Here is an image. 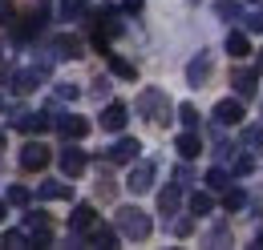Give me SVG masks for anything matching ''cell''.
Returning a JSON list of instances; mask_svg holds the SVG:
<instances>
[{
	"mask_svg": "<svg viewBox=\"0 0 263 250\" xmlns=\"http://www.w3.org/2000/svg\"><path fill=\"white\" fill-rule=\"evenodd\" d=\"M114 226H118V234H122V238H130V242L150 238V230H154L150 214H142L138 206H122V210H118V218H114Z\"/></svg>",
	"mask_w": 263,
	"mask_h": 250,
	"instance_id": "1",
	"label": "cell"
},
{
	"mask_svg": "<svg viewBox=\"0 0 263 250\" xmlns=\"http://www.w3.org/2000/svg\"><path fill=\"white\" fill-rule=\"evenodd\" d=\"M138 113H142L146 121H154V125H166L170 121V97H166L162 89H142V93H138Z\"/></svg>",
	"mask_w": 263,
	"mask_h": 250,
	"instance_id": "2",
	"label": "cell"
},
{
	"mask_svg": "<svg viewBox=\"0 0 263 250\" xmlns=\"http://www.w3.org/2000/svg\"><path fill=\"white\" fill-rule=\"evenodd\" d=\"M41 81H45V73H41L36 65L33 69H4V85H8L12 93H33Z\"/></svg>",
	"mask_w": 263,
	"mask_h": 250,
	"instance_id": "3",
	"label": "cell"
},
{
	"mask_svg": "<svg viewBox=\"0 0 263 250\" xmlns=\"http://www.w3.org/2000/svg\"><path fill=\"white\" fill-rule=\"evenodd\" d=\"M53 125H57V133H61L65 141H81V137L89 133V121H85V117H77V113H57Z\"/></svg>",
	"mask_w": 263,
	"mask_h": 250,
	"instance_id": "4",
	"label": "cell"
},
{
	"mask_svg": "<svg viewBox=\"0 0 263 250\" xmlns=\"http://www.w3.org/2000/svg\"><path fill=\"white\" fill-rule=\"evenodd\" d=\"M154 174H158L154 161H138L130 170V178H126V190H130V194H146V190L154 186Z\"/></svg>",
	"mask_w": 263,
	"mask_h": 250,
	"instance_id": "5",
	"label": "cell"
},
{
	"mask_svg": "<svg viewBox=\"0 0 263 250\" xmlns=\"http://www.w3.org/2000/svg\"><path fill=\"white\" fill-rule=\"evenodd\" d=\"M98 121H101V129H105V133H122V129H126V121H130V109H126L122 101H109V105L101 109Z\"/></svg>",
	"mask_w": 263,
	"mask_h": 250,
	"instance_id": "6",
	"label": "cell"
},
{
	"mask_svg": "<svg viewBox=\"0 0 263 250\" xmlns=\"http://www.w3.org/2000/svg\"><path fill=\"white\" fill-rule=\"evenodd\" d=\"M138 141L134 137H118L109 150H105V161H114V165H130V161H138Z\"/></svg>",
	"mask_w": 263,
	"mask_h": 250,
	"instance_id": "7",
	"label": "cell"
},
{
	"mask_svg": "<svg viewBox=\"0 0 263 250\" xmlns=\"http://www.w3.org/2000/svg\"><path fill=\"white\" fill-rule=\"evenodd\" d=\"M25 230H29V242L33 246H49L53 242V226L45 214H25Z\"/></svg>",
	"mask_w": 263,
	"mask_h": 250,
	"instance_id": "8",
	"label": "cell"
},
{
	"mask_svg": "<svg viewBox=\"0 0 263 250\" xmlns=\"http://www.w3.org/2000/svg\"><path fill=\"white\" fill-rule=\"evenodd\" d=\"M231 85H235V97H255V89H259V69H235L231 73Z\"/></svg>",
	"mask_w": 263,
	"mask_h": 250,
	"instance_id": "9",
	"label": "cell"
},
{
	"mask_svg": "<svg viewBox=\"0 0 263 250\" xmlns=\"http://www.w3.org/2000/svg\"><path fill=\"white\" fill-rule=\"evenodd\" d=\"M206 77H211V53H195L191 65H186V85H191V89H202Z\"/></svg>",
	"mask_w": 263,
	"mask_h": 250,
	"instance_id": "10",
	"label": "cell"
},
{
	"mask_svg": "<svg viewBox=\"0 0 263 250\" xmlns=\"http://www.w3.org/2000/svg\"><path fill=\"white\" fill-rule=\"evenodd\" d=\"M77 242H85V246H114V242H118V226H101V222H93L85 234H77Z\"/></svg>",
	"mask_w": 263,
	"mask_h": 250,
	"instance_id": "11",
	"label": "cell"
},
{
	"mask_svg": "<svg viewBox=\"0 0 263 250\" xmlns=\"http://www.w3.org/2000/svg\"><path fill=\"white\" fill-rule=\"evenodd\" d=\"M49 125H53L49 113H29V109L12 113V129H21V133H36V129H49Z\"/></svg>",
	"mask_w": 263,
	"mask_h": 250,
	"instance_id": "12",
	"label": "cell"
},
{
	"mask_svg": "<svg viewBox=\"0 0 263 250\" xmlns=\"http://www.w3.org/2000/svg\"><path fill=\"white\" fill-rule=\"evenodd\" d=\"M49 165V150L41 145V141H29L25 150H21V170H29V174H41Z\"/></svg>",
	"mask_w": 263,
	"mask_h": 250,
	"instance_id": "13",
	"label": "cell"
},
{
	"mask_svg": "<svg viewBox=\"0 0 263 250\" xmlns=\"http://www.w3.org/2000/svg\"><path fill=\"white\" fill-rule=\"evenodd\" d=\"M49 53H53L57 61H73V57H81V40H77L73 32H61V36L49 40Z\"/></svg>",
	"mask_w": 263,
	"mask_h": 250,
	"instance_id": "14",
	"label": "cell"
},
{
	"mask_svg": "<svg viewBox=\"0 0 263 250\" xmlns=\"http://www.w3.org/2000/svg\"><path fill=\"white\" fill-rule=\"evenodd\" d=\"M85 165H89L85 150H77V145L61 150V174H65V178H81V174H85Z\"/></svg>",
	"mask_w": 263,
	"mask_h": 250,
	"instance_id": "15",
	"label": "cell"
},
{
	"mask_svg": "<svg viewBox=\"0 0 263 250\" xmlns=\"http://www.w3.org/2000/svg\"><path fill=\"white\" fill-rule=\"evenodd\" d=\"M215 121L219 125H239L243 121V97H227L215 105Z\"/></svg>",
	"mask_w": 263,
	"mask_h": 250,
	"instance_id": "16",
	"label": "cell"
},
{
	"mask_svg": "<svg viewBox=\"0 0 263 250\" xmlns=\"http://www.w3.org/2000/svg\"><path fill=\"white\" fill-rule=\"evenodd\" d=\"M93 222H98L93 206H89V202H81V206H77V210L69 214V230H73V238H77V234H85V230H89Z\"/></svg>",
	"mask_w": 263,
	"mask_h": 250,
	"instance_id": "17",
	"label": "cell"
},
{
	"mask_svg": "<svg viewBox=\"0 0 263 250\" xmlns=\"http://www.w3.org/2000/svg\"><path fill=\"white\" fill-rule=\"evenodd\" d=\"M174 150H178V157H182V161H195V157L202 154V141H198V133H195V129H186V133H182V137L174 141Z\"/></svg>",
	"mask_w": 263,
	"mask_h": 250,
	"instance_id": "18",
	"label": "cell"
},
{
	"mask_svg": "<svg viewBox=\"0 0 263 250\" xmlns=\"http://www.w3.org/2000/svg\"><path fill=\"white\" fill-rule=\"evenodd\" d=\"M36 198H41V202H69V198H73V190H69L65 182H41Z\"/></svg>",
	"mask_w": 263,
	"mask_h": 250,
	"instance_id": "19",
	"label": "cell"
},
{
	"mask_svg": "<svg viewBox=\"0 0 263 250\" xmlns=\"http://www.w3.org/2000/svg\"><path fill=\"white\" fill-rule=\"evenodd\" d=\"M227 53L235 57V61H243V57H251V36L247 32H227Z\"/></svg>",
	"mask_w": 263,
	"mask_h": 250,
	"instance_id": "20",
	"label": "cell"
},
{
	"mask_svg": "<svg viewBox=\"0 0 263 250\" xmlns=\"http://www.w3.org/2000/svg\"><path fill=\"white\" fill-rule=\"evenodd\" d=\"M178 202H182V186H178V182H170V186L158 194V210H162V214H174V210H178Z\"/></svg>",
	"mask_w": 263,
	"mask_h": 250,
	"instance_id": "21",
	"label": "cell"
},
{
	"mask_svg": "<svg viewBox=\"0 0 263 250\" xmlns=\"http://www.w3.org/2000/svg\"><path fill=\"white\" fill-rule=\"evenodd\" d=\"M61 20H85V12H89V4L85 0H61Z\"/></svg>",
	"mask_w": 263,
	"mask_h": 250,
	"instance_id": "22",
	"label": "cell"
},
{
	"mask_svg": "<svg viewBox=\"0 0 263 250\" xmlns=\"http://www.w3.org/2000/svg\"><path fill=\"white\" fill-rule=\"evenodd\" d=\"M105 61H109V73L122 77V81H134V77H138V69H134L130 61H122V57H114V53H105Z\"/></svg>",
	"mask_w": 263,
	"mask_h": 250,
	"instance_id": "23",
	"label": "cell"
},
{
	"mask_svg": "<svg viewBox=\"0 0 263 250\" xmlns=\"http://www.w3.org/2000/svg\"><path fill=\"white\" fill-rule=\"evenodd\" d=\"M202 182H206V190H211V194H223V190L231 186V174H227V170H219V165H215V170H211V174H206Z\"/></svg>",
	"mask_w": 263,
	"mask_h": 250,
	"instance_id": "24",
	"label": "cell"
},
{
	"mask_svg": "<svg viewBox=\"0 0 263 250\" xmlns=\"http://www.w3.org/2000/svg\"><path fill=\"white\" fill-rule=\"evenodd\" d=\"M211 210H215L211 190H198V194H191V214H211Z\"/></svg>",
	"mask_w": 263,
	"mask_h": 250,
	"instance_id": "25",
	"label": "cell"
},
{
	"mask_svg": "<svg viewBox=\"0 0 263 250\" xmlns=\"http://www.w3.org/2000/svg\"><path fill=\"white\" fill-rule=\"evenodd\" d=\"M101 32H105V36H118V32H122V20H118V8H101Z\"/></svg>",
	"mask_w": 263,
	"mask_h": 250,
	"instance_id": "26",
	"label": "cell"
},
{
	"mask_svg": "<svg viewBox=\"0 0 263 250\" xmlns=\"http://www.w3.org/2000/svg\"><path fill=\"white\" fill-rule=\"evenodd\" d=\"M243 206H247V194H243V190H235V186L223 190V210L235 214V210H243Z\"/></svg>",
	"mask_w": 263,
	"mask_h": 250,
	"instance_id": "27",
	"label": "cell"
},
{
	"mask_svg": "<svg viewBox=\"0 0 263 250\" xmlns=\"http://www.w3.org/2000/svg\"><path fill=\"white\" fill-rule=\"evenodd\" d=\"M4 246H16V250L33 246V242H29V230H25V226H16V230H4Z\"/></svg>",
	"mask_w": 263,
	"mask_h": 250,
	"instance_id": "28",
	"label": "cell"
},
{
	"mask_svg": "<svg viewBox=\"0 0 263 250\" xmlns=\"http://www.w3.org/2000/svg\"><path fill=\"white\" fill-rule=\"evenodd\" d=\"M215 12H219L223 20H243V12H239L235 0H215Z\"/></svg>",
	"mask_w": 263,
	"mask_h": 250,
	"instance_id": "29",
	"label": "cell"
},
{
	"mask_svg": "<svg viewBox=\"0 0 263 250\" xmlns=\"http://www.w3.org/2000/svg\"><path fill=\"white\" fill-rule=\"evenodd\" d=\"M255 170V157L251 154H235L231 157V174H251Z\"/></svg>",
	"mask_w": 263,
	"mask_h": 250,
	"instance_id": "30",
	"label": "cell"
},
{
	"mask_svg": "<svg viewBox=\"0 0 263 250\" xmlns=\"http://www.w3.org/2000/svg\"><path fill=\"white\" fill-rule=\"evenodd\" d=\"M243 145H247V150H259V145H263V129H259V125L243 129Z\"/></svg>",
	"mask_w": 263,
	"mask_h": 250,
	"instance_id": "31",
	"label": "cell"
},
{
	"mask_svg": "<svg viewBox=\"0 0 263 250\" xmlns=\"http://www.w3.org/2000/svg\"><path fill=\"white\" fill-rule=\"evenodd\" d=\"M178 121L186 125V129H195V125H198V109H195V105H178Z\"/></svg>",
	"mask_w": 263,
	"mask_h": 250,
	"instance_id": "32",
	"label": "cell"
},
{
	"mask_svg": "<svg viewBox=\"0 0 263 250\" xmlns=\"http://www.w3.org/2000/svg\"><path fill=\"white\" fill-rule=\"evenodd\" d=\"M8 206H29V190L25 186H8Z\"/></svg>",
	"mask_w": 263,
	"mask_h": 250,
	"instance_id": "33",
	"label": "cell"
},
{
	"mask_svg": "<svg viewBox=\"0 0 263 250\" xmlns=\"http://www.w3.org/2000/svg\"><path fill=\"white\" fill-rule=\"evenodd\" d=\"M0 25H4V29H12V25H16V8H12L8 0H0Z\"/></svg>",
	"mask_w": 263,
	"mask_h": 250,
	"instance_id": "34",
	"label": "cell"
},
{
	"mask_svg": "<svg viewBox=\"0 0 263 250\" xmlns=\"http://www.w3.org/2000/svg\"><path fill=\"white\" fill-rule=\"evenodd\" d=\"M174 182H178V186L186 190L191 182H195V170H191V165H178V170H174Z\"/></svg>",
	"mask_w": 263,
	"mask_h": 250,
	"instance_id": "35",
	"label": "cell"
},
{
	"mask_svg": "<svg viewBox=\"0 0 263 250\" xmlns=\"http://www.w3.org/2000/svg\"><path fill=\"white\" fill-rule=\"evenodd\" d=\"M243 25H247V32H263V12H247Z\"/></svg>",
	"mask_w": 263,
	"mask_h": 250,
	"instance_id": "36",
	"label": "cell"
},
{
	"mask_svg": "<svg viewBox=\"0 0 263 250\" xmlns=\"http://www.w3.org/2000/svg\"><path fill=\"white\" fill-rule=\"evenodd\" d=\"M211 242H215V246H227V242H231V230H227V226H215V230H211Z\"/></svg>",
	"mask_w": 263,
	"mask_h": 250,
	"instance_id": "37",
	"label": "cell"
},
{
	"mask_svg": "<svg viewBox=\"0 0 263 250\" xmlns=\"http://www.w3.org/2000/svg\"><path fill=\"white\" fill-rule=\"evenodd\" d=\"M57 97H61V101H73V97H77V85L61 81V85H57Z\"/></svg>",
	"mask_w": 263,
	"mask_h": 250,
	"instance_id": "38",
	"label": "cell"
},
{
	"mask_svg": "<svg viewBox=\"0 0 263 250\" xmlns=\"http://www.w3.org/2000/svg\"><path fill=\"white\" fill-rule=\"evenodd\" d=\"M174 234H178V238H186V234H191V218H182V222H174Z\"/></svg>",
	"mask_w": 263,
	"mask_h": 250,
	"instance_id": "39",
	"label": "cell"
},
{
	"mask_svg": "<svg viewBox=\"0 0 263 250\" xmlns=\"http://www.w3.org/2000/svg\"><path fill=\"white\" fill-rule=\"evenodd\" d=\"M105 85H109V81H105V77H98V81H93V97H105Z\"/></svg>",
	"mask_w": 263,
	"mask_h": 250,
	"instance_id": "40",
	"label": "cell"
},
{
	"mask_svg": "<svg viewBox=\"0 0 263 250\" xmlns=\"http://www.w3.org/2000/svg\"><path fill=\"white\" fill-rule=\"evenodd\" d=\"M122 4H126V12H138V8H142V0H122Z\"/></svg>",
	"mask_w": 263,
	"mask_h": 250,
	"instance_id": "41",
	"label": "cell"
},
{
	"mask_svg": "<svg viewBox=\"0 0 263 250\" xmlns=\"http://www.w3.org/2000/svg\"><path fill=\"white\" fill-rule=\"evenodd\" d=\"M8 218V202H0V222Z\"/></svg>",
	"mask_w": 263,
	"mask_h": 250,
	"instance_id": "42",
	"label": "cell"
},
{
	"mask_svg": "<svg viewBox=\"0 0 263 250\" xmlns=\"http://www.w3.org/2000/svg\"><path fill=\"white\" fill-rule=\"evenodd\" d=\"M255 242H259V246H263V230H259V238H255Z\"/></svg>",
	"mask_w": 263,
	"mask_h": 250,
	"instance_id": "43",
	"label": "cell"
},
{
	"mask_svg": "<svg viewBox=\"0 0 263 250\" xmlns=\"http://www.w3.org/2000/svg\"><path fill=\"white\" fill-rule=\"evenodd\" d=\"M259 73H263V53H259Z\"/></svg>",
	"mask_w": 263,
	"mask_h": 250,
	"instance_id": "44",
	"label": "cell"
},
{
	"mask_svg": "<svg viewBox=\"0 0 263 250\" xmlns=\"http://www.w3.org/2000/svg\"><path fill=\"white\" fill-rule=\"evenodd\" d=\"M0 145H4V129H0Z\"/></svg>",
	"mask_w": 263,
	"mask_h": 250,
	"instance_id": "45",
	"label": "cell"
},
{
	"mask_svg": "<svg viewBox=\"0 0 263 250\" xmlns=\"http://www.w3.org/2000/svg\"><path fill=\"white\" fill-rule=\"evenodd\" d=\"M0 109H4V97H0Z\"/></svg>",
	"mask_w": 263,
	"mask_h": 250,
	"instance_id": "46",
	"label": "cell"
},
{
	"mask_svg": "<svg viewBox=\"0 0 263 250\" xmlns=\"http://www.w3.org/2000/svg\"><path fill=\"white\" fill-rule=\"evenodd\" d=\"M0 53H4V49H0Z\"/></svg>",
	"mask_w": 263,
	"mask_h": 250,
	"instance_id": "47",
	"label": "cell"
}]
</instances>
